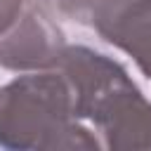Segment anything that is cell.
Segmentation results:
<instances>
[{"label": "cell", "mask_w": 151, "mask_h": 151, "mask_svg": "<svg viewBox=\"0 0 151 151\" xmlns=\"http://www.w3.org/2000/svg\"><path fill=\"white\" fill-rule=\"evenodd\" d=\"M90 26L151 78V0H99Z\"/></svg>", "instance_id": "cell-4"}, {"label": "cell", "mask_w": 151, "mask_h": 151, "mask_svg": "<svg viewBox=\"0 0 151 151\" xmlns=\"http://www.w3.org/2000/svg\"><path fill=\"white\" fill-rule=\"evenodd\" d=\"M31 5L40 7L45 14L59 21H73L80 26L92 24V14L99 0H28Z\"/></svg>", "instance_id": "cell-5"}, {"label": "cell", "mask_w": 151, "mask_h": 151, "mask_svg": "<svg viewBox=\"0 0 151 151\" xmlns=\"http://www.w3.org/2000/svg\"><path fill=\"white\" fill-rule=\"evenodd\" d=\"M0 146L12 151L104 149L76 118L68 80L59 68L31 71L0 87Z\"/></svg>", "instance_id": "cell-2"}, {"label": "cell", "mask_w": 151, "mask_h": 151, "mask_svg": "<svg viewBox=\"0 0 151 151\" xmlns=\"http://www.w3.org/2000/svg\"><path fill=\"white\" fill-rule=\"evenodd\" d=\"M57 68L68 80L76 118L92 123L104 149H151V101L123 64L87 45H68Z\"/></svg>", "instance_id": "cell-1"}, {"label": "cell", "mask_w": 151, "mask_h": 151, "mask_svg": "<svg viewBox=\"0 0 151 151\" xmlns=\"http://www.w3.org/2000/svg\"><path fill=\"white\" fill-rule=\"evenodd\" d=\"M66 45L57 19L26 0L17 21L0 33V68L21 73L57 68Z\"/></svg>", "instance_id": "cell-3"}, {"label": "cell", "mask_w": 151, "mask_h": 151, "mask_svg": "<svg viewBox=\"0 0 151 151\" xmlns=\"http://www.w3.org/2000/svg\"><path fill=\"white\" fill-rule=\"evenodd\" d=\"M24 7H26V0H0V33L17 21Z\"/></svg>", "instance_id": "cell-6"}]
</instances>
